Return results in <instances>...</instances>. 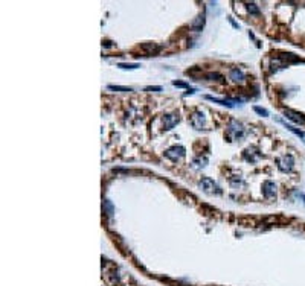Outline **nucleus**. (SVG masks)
<instances>
[{
    "mask_svg": "<svg viewBox=\"0 0 305 286\" xmlns=\"http://www.w3.org/2000/svg\"><path fill=\"white\" fill-rule=\"evenodd\" d=\"M108 90H114V91H133L130 87H122V85H108Z\"/></svg>",
    "mask_w": 305,
    "mask_h": 286,
    "instance_id": "obj_14",
    "label": "nucleus"
},
{
    "mask_svg": "<svg viewBox=\"0 0 305 286\" xmlns=\"http://www.w3.org/2000/svg\"><path fill=\"white\" fill-rule=\"evenodd\" d=\"M229 78H230L233 82H244V79H246L243 70H240L238 67H237V68H232V70L229 72Z\"/></svg>",
    "mask_w": 305,
    "mask_h": 286,
    "instance_id": "obj_9",
    "label": "nucleus"
},
{
    "mask_svg": "<svg viewBox=\"0 0 305 286\" xmlns=\"http://www.w3.org/2000/svg\"><path fill=\"white\" fill-rule=\"evenodd\" d=\"M165 155H167L170 160L177 161V160H180V158L185 155V148H183V146H173V148H170V149L165 151Z\"/></svg>",
    "mask_w": 305,
    "mask_h": 286,
    "instance_id": "obj_3",
    "label": "nucleus"
},
{
    "mask_svg": "<svg viewBox=\"0 0 305 286\" xmlns=\"http://www.w3.org/2000/svg\"><path fill=\"white\" fill-rule=\"evenodd\" d=\"M293 164H294V160H293L291 155H285V157H282L281 160H278V166H279V169L282 171V172L291 171Z\"/></svg>",
    "mask_w": 305,
    "mask_h": 286,
    "instance_id": "obj_5",
    "label": "nucleus"
},
{
    "mask_svg": "<svg viewBox=\"0 0 305 286\" xmlns=\"http://www.w3.org/2000/svg\"><path fill=\"white\" fill-rule=\"evenodd\" d=\"M191 123H192V126L195 129H201L203 125H204V116H203V113H200V111L194 113V116L191 117Z\"/></svg>",
    "mask_w": 305,
    "mask_h": 286,
    "instance_id": "obj_7",
    "label": "nucleus"
},
{
    "mask_svg": "<svg viewBox=\"0 0 305 286\" xmlns=\"http://www.w3.org/2000/svg\"><path fill=\"white\" fill-rule=\"evenodd\" d=\"M247 9H249V12H252V14H260V9H258V6H256L255 3H249V5H247Z\"/></svg>",
    "mask_w": 305,
    "mask_h": 286,
    "instance_id": "obj_17",
    "label": "nucleus"
},
{
    "mask_svg": "<svg viewBox=\"0 0 305 286\" xmlns=\"http://www.w3.org/2000/svg\"><path fill=\"white\" fill-rule=\"evenodd\" d=\"M207 78H210V79H215V78H217V81H221V79H223V76H221L220 73H209Z\"/></svg>",
    "mask_w": 305,
    "mask_h": 286,
    "instance_id": "obj_19",
    "label": "nucleus"
},
{
    "mask_svg": "<svg viewBox=\"0 0 305 286\" xmlns=\"http://www.w3.org/2000/svg\"><path fill=\"white\" fill-rule=\"evenodd\" d=\"M203 23H204V18H203V17H198V18L192 23V25H191V28H192L194 31H200L201 26H203Z\"/></svg>",
    "mask_w": 305,
    "mask_h": 286,
    "instance_id": "obj_13",
    "label": "nucleus"
},
{
    "mask_svg": "<svg viewBox=\"0 0 305 286\" xmlns=\"http://www.w3.org/2000/svg\"><path fill=\"white\" fill-rule=\"evenodd\" d=\"M253 110H255V113L261 114V116H264V117H267V116H269V111H267L266 108H261V107H253Z\"/></svg>",
    "mask_w": 305,
    "mask_h": 286,
    "instance_id": "obj_16",
    "label": "nucleus"
},
{
    "mask_svg": "<svg viewBox=\"0 0 305 286\" xmlns=\"http://www.w3.org/2000/svg\"><path fill=\"white\" fill-rule=\"evenodd\" d=\"M206 99L207 101H212V102H215V104H220V105H226V107H229V108H233L235 107V102L233 101H224V99H218V98H214V96H206Z\"/></svg>",
    "mask_w": 305,
    "mask_h": 286,
    "instance_id": "obj_11",
    "label": "nucleus"
},
{
    "mask_svg": "<svg viewBox=\"0 0 305 286\" xmlns=\"http://www.w3.org/2000/svg\"><path fill=\"white\" fill-rule=\"evenodd\" d=\"M263 192L266 198H273L276 195V184L273 181H264L263 184Z\"/></svg>",
    "mask_w": 305,
    "mask_h": 286,
    "instance_id": "obj_6",
    "label": "nucleus"
},
{
    "mask_svg": "<svg viewBox=\"0 0 305 286\" xmlns=\"http://www.w3.org/2000/svg\"><path fill=\"white\" fill-rule=\"evenodd\" d=\"M200 186H201V189L204 190L206 193H220V189H218V186L214 183V180H210V178H203L201 180V183H200Z\"/></svg>",
    "mask_w": 305,
    "mask_h": 286,
    "instance_id": "obj_4",
    "label": "nucleus"
},
{
    "mask_svg": "<svg viewBox=\"0 0 305 286\" xmlns=\"http://www.w3.org/2000/svg\"><path fill=\"white\" fill-rule=\"evenodd\" d=\"M104 207H105V210H107V214H108V216H111V214H113V205H111V202H110V201H105V202H104Z\"/></svg>",
    "mask_w": 305,
    "mask_h": 286,
    "instance_id": "obj_18",
    "label": "nucleus"
},
{
    "mask_svg": "<svg viewBox=\"0 0 305 286\" xmlns=\"http://www.w3.org/2000/svg\"><path fill=\"white\" fill-rule=\"evenodd\" d=\"M276 122H279V123H281V125H284V126H285V128H287V129H288V131H291V132H293V134H296V135H297V137H300V138H302V141H303V143H305V132H303V131H300V129H297V128H294V126H293V125H290V123H287V122H285V120H282V119H276Z\"/></svg>",
    "mask_w": 305,
    "mask_h": 286,
    "instance_id": "obj_8",
    "label": "nucleus"
},
{
    "mask_svg": "<svg viewBox=\"0 0 305 286\" xmlns=\"http://www.w3.org/2000/svg\"><path fill=\"white\" fill-rule=\"evenodd\" d=\"M173 85H176V87H182V88H189V85H188V84L180 82V81H174V82H173Z\"/></svg>",
    "mask_w": 305,
    "mask_h": 286,
    "instance_id": "obj_20",
    "label": "nucleus"
},
{
    "mask_svg": "<svg viewBox=\"0 0 305 286\" xmlns=\"http://www.w3.org/2000/svg\"><path fill=\"white\" fill-rule=\"evenodd\" d=\"M227 134H229V137H230L232 140L241 138V137L244 135V128H243V125H241L240 122H235V120H233V122L230 123V126H229Z\"/></svg>",
    "mask_w": 305,
    "mask_h": 286,
    "instance_id": "obj_1",
    "label": "nucleus"
},
{
    "mask_svg": "<svg viewBox=\"0 0 305 286\" xmlns=\"http://www.w3.org/2000/svg\"><path fill=\"white\" fill-rule=\"evenodd\" d=\"M145 90H147V91H160V90H162V87H159V85H154V87H147Z\"/></svg>",
    "mask_w": 305,
    "mask_h": 286,
    "instance_id": "obj_21",
    "label": "nucleus"
},
{
    "mask_svg": "<svg viewBox=\"0 0 305 286\" xmlns=\"http://www.w3.org/2000/svg\"><path fill=\"white\" fill-rule=\"evenodd\" d=\"M284 114L287 119H290V120H293L294 123H299V125H305V116L302 113H297L294 110H290V108H285L284 110Z\"/></svg>",
    "mask_w": 305,
    "mask_h": 286,
    "instance_id": "obj_2",
    "label": "nucleus"
},
{
    "mask_svg": "<svg viewBox=\"0 0 305 286\" xmlns=\"http://www.w3.org/2000/svg\"><path fill=\"white\" fill-rule=\"evenodd\" d=\"M142 49L144 50H147V52H153V50H157V46L156 44H153V43H145V44H142Z\"/></svg>",
    "mask_w": 305,
    "mask_h": 286,
    "instance_id": "obj_15",
    "label": "nucleus"
},
{
    "mask_svg": "<svg viewBox=\"0 0 305 286\" xmlns=\"http://www.w3.org/2000/svg\"><path fill=\"white\" fill-rule=\"evenodd\" d=\"M177 123H179V116L177 114L165 116V129H173Z\"/></svg>",
    "mask_w": 305,
    "mask_h": 286,
    "instance_id": "obj_10",
    "label": "nucleus"
},
{
    "mask_svg": "<svg viewBox=\"0 0 305 286\" xmlns=\"http://www.w3.org/2000/svg\"><path fill=\"white\" fill-rule=\"evenodd\" d=\"M118 67H121V68H125V70H134V68H139V67H140V64H137V62H133V64H125V62H119V64H118Z\"/></svg>",
    "mask_w": 305,
    "mask_h": 286,
    "instance_id": "obj_12",
    "label": "nucleus"
}]
</instances>
